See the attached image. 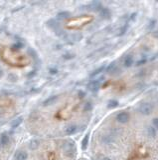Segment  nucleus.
<instances>
[{
    "label": "nucleus",
    "mask_w": 158,
    "mask_h": 160,
    "mask_svg": "<svg viewBox=\"0 0 158 160\" xmlns=\"http://www.w3.org/2000/svg\"><path fill=\"white\" fill-rule=\"evenodd\" d=\"M63 152L66 156L68 157H73L76 154V145L75 142L72 140L66 141V142L63 144Z\"/></svg>",
    "instance_id": "obj_1"
},
{
    "label": "nucleus",
    "mask_w": 158,
    "mask_h": 160,
    "mask_svg": "<svg viewBox=\"0 0 158 160\" xmlns=\"http://www.w3.org/2000/svg\"><path fill=\"white\" fill-rule=\"evenodd\" d=\"M104 76H102V77L96 78L94 80L91 81V82L88 84V89L89 91H92V92H97V91L101 88L102 83V81H104Z\"/></svg>",
    "instance_id": "obj_2"
},
{
    "label": "nucleus",
    "mask_w": 158,
    "mask_h": 160,
    "mask_svg": "<svg viewBox=\"0 0 158 160\" xmlns=\"http://www.w3.org/2000/svg\"><path fill=\"white\" fill-rule=\"evenodd\" d=\"M139 112L142 114V115H145V116H148L152 113L153 111V106L149 103V102H143L139 105Z\"/></svg>",
    "instance_id": "obj_3"
},
{
    "label": "nucleus",
    "mask_w": 158,
    "mask_h": 160,
    "mask_svg": "<svg viewBox=\"0 0 158 160\" xmlns=\"http://www.w3.org/2000/svg\"><path fill=\"white\" fill-rule=\"evenodd\" d=\"M82 38H83V35L81 33H70L65 35V39L71 43L79 42V41L82 40Z\"/></svg>",
    "instance_id": "obj_4"
},
{
    "label": "nucleus",
    "mask_w": 158,
    "mask_h": 160,
    "mask_svg": "<svg viewBox=\"0 0 158 160\" xmlns=\"http://www.w3.org/2000/svg\"><path fill=\"white\" fill-rule=\"evenodd\" d=\"M48 26L49 27H51L52 29L55 31V33L58 34V35H62V34L64 33V31L62 30V28L60 27V25L58 24L55 20H50V21L48 22Z\"/></svg>",
    "instance_id": "obj_5"
},
{
    "label": "nucleus",
    "mask_w": 158,
    "mask_h": 160,
    "mask_svg": "<svg viewBox=\"0 0 158 160\" xmlns=\"http://www.w3.org/2000/svg\"><path fill=\"white\" fill-rule=\"evenodd\" d=\"M117 120L119 123H122V124L127 123L128 120H129V114H128L127 112H125V111L119 112V113L117 115Z\"/></svg>",
    "instance_id": "obj_6"
},
{
    "label": "nucleus",
    "mask_w": 158,
    "mask_h": 160,
    "mask_svg": "<svg viewBox=\"0 0 158 160\" xmlns=\"http://www.w3.org/2000/svg\"><path fill=\"white\" fill-rule=\"evenodd\" d=\"M102 8V3H101V2H99V1H94V2H92L91 4L88 5V9L92 10V11H97V10H99V11H101Z\"/></svg>",
    "instance_id": "obj_7"
},
{
    "label": "nucleus",
    "mask_w": 158,
    "mask_h": 160,
    "mask_svg": "<svg viewBox=\"0 0 158 160\" xmlns=\"http://www.w3.org/2000/svg\"><path fill=\"white\" fill-rule=\"evenodd\" d=\"M99 16H101L102 19L107 20L112 16V12H110V10L109 8H105V7L104 8V7H102V10L99 11Z\"/></svg>",
    "instance_id": "obj_8"
},
{
    "label": "nucleus",
    "mask_w": 158,
    "mask_h": 160,
    "mask_svg": "<svg viewBox=\"0 0 158 160\" xmlns=\"http://www.w3.org/2000/svg\"><path fill=\"white\" fill-rule=\"evenodd\" d=\"M27 158H28V154L25 151H17L14 156L15 160H27Z\"/></svg>",
    "instance_id": "obj_9"
},
{
    "label": "nucleus",
    "mask_w": 158,
    "mask_h": 160,
    "mask_svg": "<svg viewBox=\"0 0 158 160\" xmlns=\"http://www.w3.org/2000/svg\"><path fill=\"white\" fill-rule=\"evenodd\" d=\"M134 60H133V57L131 56V55H126L125 58L123 59V65H124L125 67H130L132 66Z\"/></svg>",
    "instance_id": "obj_10"
},
{
    "label": "nucleus",
    "mask_w": 158,
    "mask_h": 160,
    "mask_svg": "<svg viewBox=\"0 0 158 160\" xmlns=\"http://www.w3.org/2000/svg\"><path fill=\"white\" fill-rule=\"evenodd\" d=\"M77 126L76 125H69V126H67L65 128V134L67 135H73L74 133H76V131H77Z\"/></svg>",
    "instance_id": "obj_11"
},
{
    "label": "nucleus",
    "mask_w": 158,
    "mask_h": 160,
    "mask_svg": "<svg viewBox=\"0 0 158 160\" xmlns=\"http://www.w3.org/2000/svg\"><path fill=\"white\" fill-rule=\"evenodd\" d=\"M107 69V66L105 65H102L99 68H97V69L96 70H94L93 72L89 74V77H96L97 75H99V74H101L102 72H104V70Z\"/></svg>",
    "instance_id": "obj_12"
},
{
    "label": "nucleus",
    "mask_w": 158,
    "mask_h": 160,
    "mask_svg": "<svg viewBox=\"0 0 158 160\" xmlns=\"http://www.w3.org/2000/svg\"><path fill=\"white\" fill-rule=\"evenodd\" d=\"M89 133H87L85 135V137L82 140V149L83 150H86L89 146Z\"/></svg>",
    "instance_id": "obj_13"
},
{
    "label": "nucleus",
    "mask_w": 158,
    "mask_h": 160,
    "mask_svg": "<svg viewBox=\"0 0 158 160\" xmlns=\"http://www.w3.org/2000/svg\"><path fill=\"white\" fill-rule=\"evenodd\" d=\"M9 143V136L6 133H3L1 136H0V144L2 146H5Z\"/></svg>",
    "instance_id": "obj_14"
},
{
    "label": "nucleus",
    "mask_w": 158,
    "mask_h": 160,
    "mask_svg": "<svg viewBox=\"0 0 158 160\" xmlns=\"http://www.w3.org/2000/svg\"><path fill=\"white\" fill-rule=\"evenodd\" d=\"M22 122H23V117L22 116L15 118V119L11 122V127L12 128H17L18 126H20V124Z\"/></svg>",
    "instance_id": "obj_15"
},
{
    "label": "nucleus",
    "mask_w": 158,
    "mask_h": 160,
    "mask_svg": "<svg viewBox=\"0 0 158 160\" xmlns=\"http://www.w3.org/2000/svg\"><path fill=\"white\" fill-rule=\"evenodd\" d=\"M39 145H40V141L37 140V139H33V140H31L30 143H29V148H30L31 150H36V149L39 147Z\"/></svg>",
    "instance_id": "obj_16"
},
{
    "label": "nucleus",
    "mask_w": 158,
    "mask_h": 160,
    "mask_svg": "<svg viewBox=\"0 0 158 160\" xmlns=\"http://www.w3.org/2000/svg\"><path fill=\"white\" fill-rule=\"evenodd\" d=\"M58 99V96L56 95H53V96H50L47 100L44 101V106H48V105H52V104L55 103V101H56Z\"/></svg>",
    "instance_id": "obj_17"
},
{
    "label": "nucleus",
    "mask_w": 158,
    "mask_h": 160,
    "mask_svg": "<svg viewBox=\"0 0 158 160\" xmlns=\"http://www.w3.org/2000/svg\"><path fill=\"white\" fill-rule=\"evenodd\" d=\"M71 17V13L68 12V11H63V12H60L57 14V18L58 19H67V18H70Z\"/></svg>",
    "instance_id": "obj_18"
},
{
    "label": "nucleus",
    "mask_w": 158,
    "mask_h": 160,
    "mask_svg": "<svg viewBox=\"0 0 158 160\" xmlns=\"http://www.w3.org/2000/svg\"><path fill=\"white\" fill-rule=\"evenodd\" d=\"M115 69H117V64H115V62H112V63H110L109 66L107 68V73H112L115 71Z\"/></svg>",
    "instance_id": "obj_19"
},
{
    "label": "nucleus",
    "mask_w": 158,
    "mask_h": 160,
    "mask_svg": "<svg viewBox=\"0 0 158 160\" xmlns=\"http://www.w3.org/2000/svg\"><path fill=\"white\" fill-rule=\"evenodd\" d=\"M118 106V101L117 100H109L107 102V107L109 108H115Z\"/></svg>",
    "instance_id": "obj_20"
},
{
    "label": "nucleus",
    "mask_w": 158,
    "mask_h": 160,
    "mask_svg": "<svg viewBox=\"0 0 158 160\" xmlns=\"http://www.w3.org/2000/svg\"><path fill=\"white\" fill-rule=\"evenodd\" d=\"M23 43L22 42H17L12 45V50H19L20 48H22Z\"/></svg>",
    "instance_id": "obj_21"
},
{
    "label": "nucleus",
    "mask_w": 158,
    "mask_h": 160,
    "mask_svg": "<svg viewBox=\"0 0 158 160\" xmlns=\"http://www.w3.org/2000/svg\"><path fill=\"white\" fill-rule=\"evenodd\" d=\"M126 29H127V25H124V26H122V27H120L119 29H118V33H117V35H118V36L123 35V34L125 33Z\"/></svg>",
    "instance_id": "obj_22"
},
{
    "label": "nucleus",
    "mask_w": 158,
    "mask_h": 160,
    "mask_svg": "<svg viewBox=\"0 0 158 160\" xmlns=\"http://www.w3.org/2000/svg\"><path fill=\"white\" fill-rule=\"evenodd\" d=\"M148 134H149L150 137H155V136H156V131H155V128L148 127Z\"/></svg>",
    "instance_id": "obj_23"
},
{
    "label": "nucleus",
    "mask_w": 158,
    "mask_h": 160,
    "mask_svg": "<svg viewBox=\"0 0 158 160\" xmlns=\"http://www.w3.org/2000/svg\"><path fill=\"white\" fill-rule=\"evenodd\" d=\"M92 108H93V105H92L91 102H87L84 110H85V111H89V110H92Z\"/></svg>",
    "instance_id": "obj_24"
},
{
    "label": "nucleus",
    "mask_w": 158,
    "mask_h": 160,
    "mask_svg": "<svg viewBox=\"0 0 158 160\" xmlns=\"http://www.w3.org/2000/svg\"><path fill=\"white\" fill-rule=\"evenodd\" d=\"M155 24H156V21H155V20H152V21H150L149 25L147 26V29H148V30H151L152 28H153L154 26H155Z\"/></svg>",
    "instance_id": "obj_25"
},
{
    "label": "nucleus",
    "mask_w": 158,
    "mask_h": 160,
    "mask_svg": "<svg viewBox=\"0 0 158 160\" xmlns=\"http://www.w3.org/2000/svg\"><path fill=\"white\" fill-rule=\"evenodd\" d=\"M152 124H153L155 129H158V118H153V120H152Z\"/></svg>",
    "instance_id": "obj_26"
},
{
    "label": "nucleus",
    "mask_w": 158,
    "mask_h": 160,
    "mask_svg": "<svg viewBox=\"0 0 158 160\" xmlns=\"http://www.w3.org/2000/svg\"><path fill=\"white\" fill-rule=\"evenodd\" d=\"M146 62V59H141V60H139V61L136 62V65H142V64H144Z\"/></svg>",
    "instance_id": "obj_27"
},
{
    "label": "nucleus",
    "mask_w": 158,
    "mask_h": 160,
    "mask_svg": "<svg viewBox=\"0 0 158 160\" xmlns=\"http://www.w3.org/2000/svg\"><path fill=\"white\" fill-rule=\"evenodd\" d=\"M151 34H152V36H153L154 38L158 39V30H155V31H153V32H152Z\"/></svg>",
    "instance_id": "obj_28"
},
{
    "label": "nucleus",
    "mask_w": 158,
    "mask_h": 160,
    "mask_svg": "<svg viewBox=\"0 0 158 160\" xmlns=\"http://www.w3.org/2000/svg\"><path fill=\"white\" fill-rule=\"evenodd\" d=\"M50 71H51L52 74H56V73L58 72V70L57 69H50Z\"/></svg>",
    "instance_id": "obj_29"
},
{
    "label": "nucleus",
    "mask_w": 158,
    "mask_h": 160,
    "mask_svg": "<svg viewBox=\"0 0 158 160\" xmlns=\"http://www.w3.org/2000/svg\"><path fill=\"white\" fill-rule=\"evenodd\" d=\"M102 160H112V159L109 158V157H104V158H102Z\"/></svg>",
    "instance_id": "obj_30"
}]
</instances>
